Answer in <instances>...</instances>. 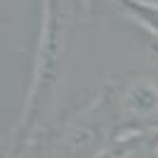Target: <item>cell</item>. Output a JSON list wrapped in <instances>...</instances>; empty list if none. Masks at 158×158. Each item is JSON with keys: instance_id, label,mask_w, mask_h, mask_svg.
Returning <instances> with one entry per match:
<instances>
[{"instance_id": "obj_2", "label": "cell", "mask_w": 158, "mask_h": 158, "mask_svg": "<svg viewBox=\"0 0 158 158\" xmlns=\"http://www.w3.org/2000/svg\"><path fill=\"white\" fill-rule=\"evenodd\" d=\"M125 109L130 113H142L146 116L149 111L158 109V92L153 87H149L146 83H139V85H132L125 94Z\"/></svg>"}, {"instance_id": "obj_3", "label": "cell", "mask_w": 158, "mask_h": 158, "mask_svg": "<svg viewBox=\"0 0 158 158\" xmlns=\"http://www.w3.org/2000/svg\"><path fill=\"white\" fill-rule=\"evenodd\" d=\"M156 144V137L153 135H139V137H130L123 139L116 149L106 153L104 158H144L146 153L153 149Z\"/></svg>"}, {"instance_id": "obj_1", "label": "cell", "mask_w": 158, "mask_h": 158, "mask_svg": "<svg viewBox=\"0 0 158 158\" xmlns=\"http://www.w3.org/2000/svg\"><path fill=\"white\" fill-rule=\"evenodd\" d=\"M45 24L40 33V52H38V64L33 71V87L31 97L26 104V120L24 130H31L35 123L40 109L45 106V99L50 97L57 78V64L61 57V38H64V14H61V2L59 0H47L45 5Z\"/></svg>"}, {"instance_id": "obj_4", "label": "cell", "mask_w": 158, "mask_h": 158, "mask_svg": "<svg viewBox=\"0 0 158 158\" xmlns=\"http://www.w3.org/2000/svg\"><path fill=\"white\" fill-rule=\"evenodd\" d=\"M125 7L127 12L135 14V19L146 26L151 33L158 35V5H151V2H144V0H116Z\"/></svg>"}]
</instances>
